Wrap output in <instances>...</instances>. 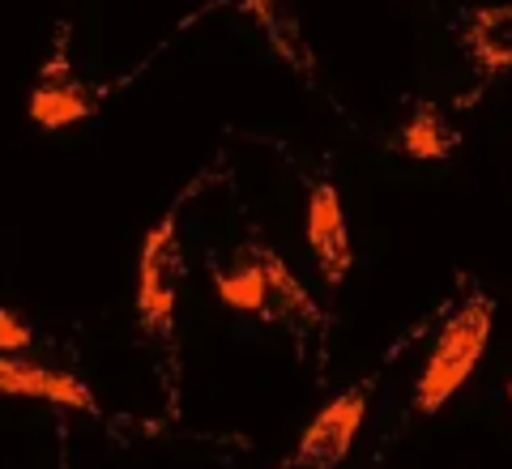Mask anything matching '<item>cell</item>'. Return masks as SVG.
I'll use <instances>...</instances> for the list:
<instances>
[{
    "mask_svg": "<svg viewBox=\"0 0 512 469\" xmlns=\"http://www.w3.org/2000/svg\"><path fill=\"white\" fill-rule=\"evenodd\" d=\"M214 295L231 307V312H248L265 325H282L291 333H308L325 325V312L316 299L303 290V282L291 273L274 248L244 244L227 269L214 273Z\"/></svg>",
    "mask_w": 512,
    "mask_h": 469,
    "instance_id": "6da1fadb",
    "label": "cell"
},
{
    "mask_svg": "<svg viewBox=\"0 0 512 469\" xmlns=\"http://www.w3.org/2000/svg\"><path fill=\"white\" fill-rule=\"evenodd\" d=\"M491 325H495V303L487 295H470L444 320L436 346H431L427 363L419 371V384H414V410L423 418L440 414L448 406V397L457 388H466V380L474 376V367L487 350Z\"/></svg>",
    "mask_w": 512,
    "mask_h": 469,
    "instance_id": "7a4b0ae2",
    "label": "cell"
},
{
    "mask_svg": "<svg viewBox=\"0 0 512 469\" xmlns=\"http://www.w3.org/2000/svg\"><path fill=\"white\" fill-rule=\"evenodd\" d=\"M180 282H184L180 222H175V209H167V214L146 231L141 256H137V320L150 337H158V342H167L171 329H175Z\"/></svg>",
    "mask_w": 512,
    "mask_h": 469,
    "instance_id": "3957f363",
    "label": "cell"
},
{
    "mask_svg": "<svg viewBox=\"0 0 512 469\" xmlns=\"http://www.w3.org/2000/svg\"><path fill=\"white\" fill-rule=\"evenodd\" d=\"M367 401H372L367 388H346V393L333 397L325 410H316V418L303 427L299 444L291 452V465H299V469H338L350 457V448H355V435L363 431Z\"/></svg>",
    "mask_w": 512,
    "mask_h": 469,
    "instance_id": "277c9868",
    "label": "cell"
},
{
    "mask_svg": "<svg viewBox=\"0 0 512 469\" xmlns=\"http://www.w3.org/2000/svg\"><path fill=\"white\" fill-rule=\"evenodd\" d=\"M26 116H30V124L47 128V133H60V128L94 116V94L77 82V73L69 64V26H60V39L52 47V56H47V64L35 77V86H30Z\"/></svg>",
    "mask_w": 512,
    "mask_h": 469,
    "instance_id": "5b68a950",
    "label": "cell"
},
{
    "mask_svg": "<svg viewBox=\"0 0 512 469\" xmlns=\"http://www.w3.org/2000/svg\"><path fill=\"white\" fill-rule=\"evenodd\" d=\"M0 397H18V401H47L60 410H86L99 414L90 384L82 376L64 367H43L26 354H0Z\"/></svg>",
    "mask_w": 512,
    "mask_h": 469,
    "instance_id": "8992f818",
    "label": "cell"
},
{
    "mask_svg": "<svg viewBox=\"0 0 512 469\" xmlns=\"http://www.w3.org/2000/svg\"><path fill=\"white\" fill-rule=\"evenodd\" d=\"M308 248L316 256V269L329 290L346 282L350 265H355V248H350V226H346V205L342 192L329 180H320L308 197Z\"/></svg>",
    "mask_w": 512,
    "mask_h": 469,
    "instance_id": "52a82bcc",
    "label": "cell"
},
{
    "mask_svg": "<svg viewBox=\"0 0 512 469\" xmlns=\"http://www.w3.org/2000/svg\"><path fill=\"white\" fill-rule=\"evenodd\" d=\"M457 35L478 73H512V0L508 5H474L461 13Z\"/></svg>",
    "mask_w": 512,
    "mask_h": 469,
    "instance_id": "ba28073f",
    "label": "cell"
},
{
    "mask_svg": "<svg viewBox=\"0 0 512 469\" xmlns=\"http://www.w3.org/2000/svg\"><path fill=\"white\" fill-rule=\"evenodd\" d=\"M397 150L406 158H419V163H444V158L457 150V128L448 124L440 107L419 103L406 116L402 133H397Z\"/></svg>",
    "mask_w": 512,
    "mask_h": 469,
    "instance_id": "9c48e42d",
    "label": "cell"
},
{
    "mask_svg": "<svg viewBox=\"0 0 512 469\" xmlns=\"http://www.w3.org/2000/svg\"><path fill=\"white\" fill-rule=\"evenodd\" d=\"M227 5H231L235 13H248V18L261 22V30H265L269 39H274V47H278L286 60L299 56V35H295V26L286 30L282 13H278V0H227Z\"/></svg>",
    "mask_w": 512,
    "mask_h": 469,
    "instance_id": "30bf717a",
    "label": "cell"
},
{
    "mask_svg": "<svg viewBox=\"0 0 512 469\" xmlns=\"http://www.w3.org/2000/svg\"><path fill=\"white\" fill-rule=\"evenodd\" d=\"M30 342H35L30 320L22 312H13V307H0V354H22L30 350Z\"/></svg>",
    "mask_w": 512,
    "mask_h": 469,
    "instance_id": "8fae6325",
    "label": "cell"
},
{
    "mask_svg": "<svg viewBox=\"0 0 512 469\" xmlns=\"http://www.w3.org/2000/svg\"><path fill=\"white\" fill-rule=\"evenodd\" d=\"M508 406H512V380H508Z\"/></svg>",
    "mask_w": 512,
    "mask_h": 469,
    "instance_id": "7c38bea8",
    "label": "cell"
}]
</instances>
